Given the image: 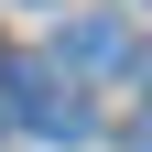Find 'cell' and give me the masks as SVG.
Masks as SVG:
<instances>
[{
    "instance_id": "7a4b0ae2",
    "label": "cell",
    "mask_w": 152,
    "mask_h": 152,
    "mask_svg": "<svg viewBox=\"0 0 152 152\" xmlns=\"http://www.w3.org/2000/svg\"><path fill=\"white\" fill-rule=\"evenodd\" d=\"M120 54H130V33H120V22H76V33H65V76H109Z\"/></svg>"
},
{
    "instance_id": "3957f363",
    "label": "cell",
    "mask_w": 152,
    "mask_h": 152,
    "mask_svg": "<svg viewBox=\"0 0 152 152\" xmlns=\"http://www.w3.org/2000/svg\"><path fill=\"white\" fill-rule=\"evenodd\" d=\"M130 152H152V130H130Z\"/></svg>"
},
{
    "instance_id": "6da1fadb",
    "label": "cell",
    "mask_w": 152,
    "mask_h": 152,
    "mask_svg": "<svg viewBox=\"0 0 152 152\" xmlns=\"http://www.w3.org/2000/svg\"><path fill=\"white\" fill-rule=\"evenodd\" d=\"M0 120H22L33 141H76V130H87V98H76V76H65V65H11Z\"/></svg>"
},
{
    "instance_id": "277c9868",
    "label": "cell",
    "mask_w": 152,
    "mask_h": 152,
    "mask_svg": "<svg viewBox=\"0 0 152 152\" xmlns=\"http://www.w3.org/2000/svg\"><path fill=\"white\" fill-rule=\"evenodd\" d=\"M141 87H152V54H141Z\"/></svg>"
}]
</instances>
